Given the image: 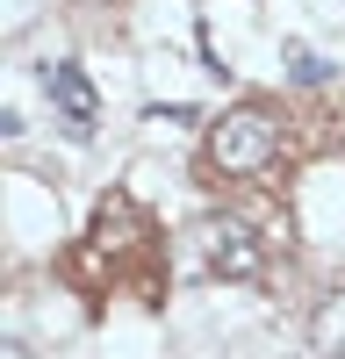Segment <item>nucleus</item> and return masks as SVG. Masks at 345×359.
Masks as SVG:
<instances>
[{"label": "nucleus", "instance_id": "obj_1", "mask_svg": "<svg viewBox=\"0 0 345 359\" xmlns=\"http://www.w3.org/2000/svg\"><path fill=\"white\" fill-rule=\"evenodd\" d=\"M273 165H280V115L273 108L245 101L209 130V172L216 180H266Z\"/></svg>", "mask_w": 345, "mask_h": 359}, {"label": "nucleus", "instance_id": "obj_2", "mask_svg": "<svg viewBox=\"0 0 345 359\" xmlns=\"http://www.w3.org/2000/svg\"><path fill=\"white\" fill-rule=\"evenodd\" d=\"M86 259H108V287H123V280L151 287V266H158V245H151V223L137 216V201H130V194L101 201L94 230H86V252H79V266H86Z\"/></svg>", "mask_w": 345, "mask_h": 359}, {"label": "nucleus", "instance_id": "obj_3", "mask_svg": "<svg viewBox=\"0 0 345 359\" xmlns=\"http://www.w3.org/2000/svg\"><path fill=\"white\" fill-rule=\"evenodd\" d=\"M194 237H201V266H209L216 280H259L266 252H259V237H252L238 216H209Z\"/></svg>", "mask_w": 345, "mask_h": 359}, {"label": "nucleus", "instance_id": "obj_4", "mask_svg": "<svg viewBox=\"0 0 345 359\" xmlns=\"http://www.w3.org/2000/svg\"><path fill=\"white\" fill-rule=\"evenodd\" d=\"M43 94H50V108H58V123H65V137H94L101 101H94V86H86L79 65H50V72H43Z\"/></svg>", "mask_w": 345, "mask_h": 359}, {"label": "nucleus", "instance_id": "obj_5", "mask_svg": "<svg viewBox=\"0 0 345 359\" xmlns=\"http://www.w3.org/2000/svg\"><path fill=\"white\" fill-rule=\"evenodd\" d=\"M338 345H345V302H331L324 316H316V352L338 359Z\"/></svg>", "mask_w": 345, "mask_h": 359}, {"label": "nucleus", "instance_id": "obj_6", "mask_svg": "<svg viewBox=\"0 0 345 359\" xmlns=\"http://www.w3.org/2000/svg\"><path fill=\"white\" fill-rule=\"evenodd\" d=\"M288 72H295V86H324V79H331V65H324L316 50H295V57H288Z\"/></svg>", "mask_w": 345, "mask_h": 359}]
</instances>
